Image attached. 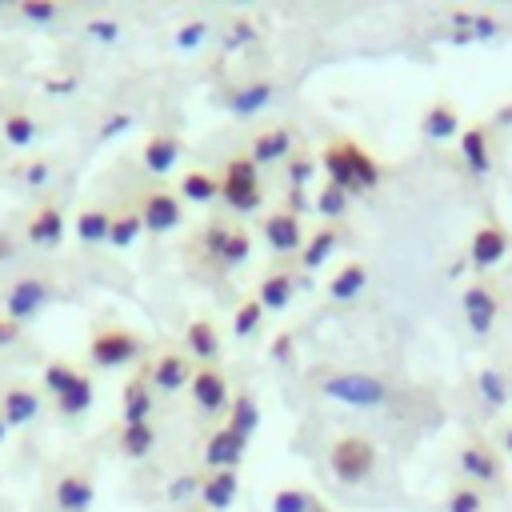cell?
<instances>
[{
	"label": "cell",
	"mask_w": 512,
	"mask_h": 512,
	"mask_svg": "<svg viewBox=\"0 0 512 512\" xmlns=\"http://www.w3.org/2000/svg\"><path fill=\"white\" fill-rule=\"evenodd\" d=\"M328 468L340 484H360L376 472V444L360 432H344L328 448Z\"/></svg>",
	"instance_id": "obj_1"
},
{
	"label": "cell",
	"mask_w": 512,
	"mask_h": 512,
	"mask_svg": "<svg viewBox=\"0 0 512 512\" xmlns=\"http://www.w3.org/2000/svg\"><path fill=\"white\" fill-rule=\"evenodd\" d=\"M220 196L232 212H256L260 208V168L248 152L228 156L224 160V180H220Z\"/></svg>",
	"instance_id": "obj_2"
},
{
	"label": "cell",
	"mask_w": 512,
	"mask_h": 512,
	"mask_svg": "<svg viewBox=\"0 0 512 512\" xmlns=\"http://www.w3.org/2000/svg\"><path fill=\"white\" fill-rule=\"evenodd\" d=\"M320 392L332 400L356 404V408H380L388 400V384L380 376H368V372H336L320 384Z\"/></svg>",
	"instance_id": "obj_3"
},
{
	"label": "cell",
	"mask_w": 512,
	"mask_h": 512,
	"mask_svg": "<svg viewBox=\"0 0 512 512\" xmlns=\"http://www.w3.org/2000/svg\"><path fill=\"white\" fill-rule=\"evenodd\" d=\"M508 248H512L508 232H504L500 224L484 220V224L472 232V244H468V264H472V268H496V264L508 256Z\"/></svg>",
	"instance_id": "obj_4"
},
{
	"label": "cell",
	"mask_w": 512,
	"mask_h": 512,
	"mask_svg": "<svg viewBox=\"0 0 512 512\" xmlns=\"http://www.w3.org/2000/svg\"><path fill=\"white\" fill-rule=\"evenodd\" d=\"M136 352H140V344H136V336L124 332V328H104V332L92 336V360L104 364V368L124 364V360H132Z\"/></svg>",
	"instance_id": "obj_5"
},
{
	"label": "cell",
	"mask_w": 512,
	"mask_h": 512,
	"mask_svg": "<svg viewBox=\"0 0 512 512\" xmlns=\"http://www.w3.org/2000/svg\"><path fill=\"white\" fill-rule=\"evenodd\" d=\"M192 400H196L204 412H224V408L232 404L228 380H224L212 364H204L200 372H192Z\"/></svg>",
	"instance_id": "obj_6"
},
{
	"label": "cell",
	"mask_w": 512,
	"mask_h": 512,
	"mask_svg": "<svg viewBox=\"0 0 512 512\" xmlns=\"http://www.w3.org/2000/svg\"><path fill=\"white\" fill-rule=\"evenodd\" d=\"M244 448H248V436H240V432H232V428L224 424V428L212 432V440H208V448H204V460H208L212 472H224V468L236 472Z\"/></svg>",
	"instance_id": "obj_7"
},
{
	"label": "cell",
	"mask_w": 512,
	"mask_h": 512,
	"mask_svg": "<svg viewBox=\"0 0 512 512\" xmlns=\"http://www.w3.org/2000/svg\"><path fill=\"white\" fill-rule=\"evenodd\" d=\"M460 468H464V476H468L472 484H492V480H500V460H496V452H492L484 440H468V444L460 448Z\"/></svg>",
	"instance_id": "obj_8"
},
{
	"label": "cell",
	"mask_w": 512,
	"mask_h": 512,
	"mask_svg": "<svg viewBox=\"0 0 512 512\" xmlns=\"http://www.w3.org/2000/svg\"><path fill=\"white\" fill-rule=\"evenodd\" d=\"M496 312H500V304H496V296H492L488 284H472V288H464V316H468V328H472V332H480V336L492 332Z\"/></svg>",
	"instance_id": "obj_9"
},
{
	"label": "cell",
	"mask_w": 512,
	"mask_h": 512,
	"mask_svg": "<svg viewBox=\"0 0 512 512\" xmlns=\"http://www.w3.org/2000/svg\"><path fill=\"white\" fill-rule=\"evenodd\" d=\"M140 220H144L148 232H172L180 224V200L172 192H148L144 208H140Z\"/></svg>",
	"instance_id": "obj_10"
},
{
	"label": "cell",
	"mask_w": 512,
	"mask_h": 512,
	"mask_svg": "<svg viewBox=\"0 0 512 512\" xmlns=\"http://www.w3.org/2000/svg\"><path fill=\"white\" fill-rule=\"evenodd\" d=\"M264 240H268V248L280 252V256L296 252V248H300V216H292L288 208H284V212H272V216L264 220Z\"/></svg>",
	"instance_id": "obj_11"
},
{
	"label": "cell",
	"mask_w": 512,
	"mask_h": 512,
	"mask_svg": "<svg viewBox=\"0 0 512 512\" xmlns=\"http://www.w3.org/2000/svg\"><path fill=\"white\" fill-rule=\"evenodd\" d=\"M288 152H292V128H280V124L256 132V140H252V148H248V156L256 160V168H260V164L288 160Z\"/></svg>",
	"instance_id": "obj_12"
},
{
	"label": "cell",
	"mask_w": 512,
	"mask_h": 512,
	"mask_svg": "<svg viewBox=\"0 0 512 512\" xmlns=\"http://www.w3.org/2000/svg\"><path fill=\"white\" fill-rule=\"evenodd\" d=\"M420 128H424V136H432V140L460 136V112H456V104H448V100H432L428 112H424V120H420Z\"/></svg>",
	"instance_id": "obj_13"
},
{
	"label": "cell",
	"mask_w": 512,
	"mask_h": 512,
	"mask_svg": "<svg viewBox=\"0 0 512 512\" xmlns=\"http://www.w3.org/2000/svg\"><path fill=\"white\" fill-rule=\"evenodd\" d=\"M460 156L472 172H488L492 168V152H488V128L484 124H468L460 128Z\"/></svg>",
	"instance_id": "obj_14"
},
{
	"label": "cell",
	"mask_w": 512,
	"mask_h": 512,
	"mask_svg": "<svg viewBox=\"0 0 512 512\" xmlns=\"http://www.w3.org/2000/svg\"><path fill=\"white\" fill-rule=\"evenodd\" d=\"M236 472L232 468H224V472H212V476H204L200 480V500L212 508V512H224L232 500H236Z\"/></svg>",
	"instance_id": "obj_15"
},
{
	"label": "cell",
	"mask_w": 512,
	"mask_h": 512,
	"mask_svg": "<svg viewBox=\"0 0 512 512\" xmlns=\"http://www.w3.org/2000/svg\"><path fill=\"white\" fill-rule=\"evenodd\" d=\"M320 168L328 172V184H336L340 192H356V176H352V164H348V156H344V140H336V144H328L324 152H320Z\"/></svg>",
	"instance_id": "obj_16"
},
{
	"label": "cell",
	"mask_w": 512,
	"mask_h": 512,
	"mask_svg": "<svg viewBox=\"0 0 512 512\" xmlns=\"http://www.w3.org/2000/svg\"><path fill=\"white\" fill-rule=\"evenodd\" d=\"M344 156H348V164H352V176H356V192H372L380 180H384V168L360 148V144H352V140H344Z\"/></svg>",
	"instance_id": "obj_17"
},
{
	"label": "cell",
	"mask_w": 512,
	"mask_h": 512,
	"mask_svg": "<svg viewBox=\"0 0 512 512\" xmlns=\"http://www.w3.org/2000/svg\"><path fill=\"white\" fill-rule=\"evenodd\" d=\"M364 284H368L364 260H348V264L328 280V296H332V300H352V296L364 292Z\"/></svg>",
	"instance_id": "obj_18"
},
{
	"label": "cell",
	"mask_w": 512,
	"mask_h": 512,
	"mask_svg": "<svg viewBox=\"0 0 512 512\" xmlns=\"http://www.w3.org/2000/svg\"><path fill=\"white\" fill-rule=\"evenodd\" d=\"M292 288H296V280H292L288 272H272V276H264V280H260L256 300L264 304V312H280V308H288V304H292Z\"/></svg>",
	"instance_id": "obj_19"
},
{
	"label": "cell",
	"mask_w": 512,
	"mask_h": 512,
	"mask_svg": "<svg viewBox=\"0 0 512 512\" xmlns=\"http://www.w3.org/2000/svg\"><path fill=\"white\" fill-rule=\"evenodd\" d=\"M44 296H48V288H44L40 280H20V284L8 292V320L32 316V312L44 304Z\"/></svg>",
	"instance_id": "obj_20"
},
{
	"label": "cell",
	"mask_w": 512,
	"mask_h": 512,
	"mask_svg": "<svg viewBox=\"0 0 512 512\" xmlns=\"http://www.w3.org/2000/svg\"><path fill=\"white\" fill-rule=\"evenodd\" d=\"M56 504H60V512H88V504H92V480L88 476H64L60 484H56Z\"/></svg>",
	"instance_id": "obj_21"
},
{
	"label": "cell",
	"mask_w": 512,
	"mask_h": 512,
	"mask_svg": "<svg viewBox=\"0 0 512 512\" xmlns=\"http://www.w3.org/2000/svg\"><path fill=\"white\" fill-rule=\"evenodd\" d=\"M188 360L180 356V352H164L160 360H156V368H152V380H156V388L160 392H176V388H184L188 384Z\"/></svg>",
	"instance_id": "obj_22"
},
{
	"label": "cell",
	"mask_w": 512,
	"mask_h": 512,
	"mask_svg": "<svg viewBox=\"0 0 512 512\" xmlns=\"http://www.w3.org/2000/svg\"><path fill=\"white\" fill-rule=\"evenodd\" d=\"M500 32V24L492 16L480 12H456L452 16V40H492Z\"/></svg>",
	"instance_id": "obj_23"
},
{
	"label": "cell",
	"mask_w": 512,
	"mask_h": 512,
	"mask_svg": "<svg viewBox=\"0 0 512 512\" xmlns=\"http://www.w3.org/2000/svg\"><path fill=\"white\" fill-rule=\"evenodd\" d=\"M184 340H188V352H192L196 360H204V364H212V360L220 356V336H216L212 320H192Z\"/></svg>",
	"instance_id": "obj_24"
},
{
	"label": "cell",
	"mask_w": 512,
	"mask_h": 512,
	"mask_svg": "<svg viewBox=\"0 0 512 512\" xmlns=\"http://www.w3.org/2000/svg\"><path fill=\"white\" fill-rule=\"evenodd\" d=\"M176 156H180V140L168 136V132H160V136H152L144 144V168L148 172H168L176 164Z\"/></svg>",
	"instance_id": "obj_25"
},
{
	"label": "cell",
	"mask_w": 512,
	"mask_h": 512,
	"mask_svg": "<svg viewBox=\"0 0 512 512\" xmlns=\"http://www.w3.org/2000/svg\"><path fill=\"white\" fill-rule=\"evenodd\" d=\"M336 240H340V232H336V224H320L316 232H312V240L300 248V264L304 268H320L328 256H332V248H336Z\"/></svg>",
	"instance_id": "obj_26"
},
{
	"label": "cell",
	"mask_w": 512,
	"mask_h": 512,
	"mask_svg": "<svg viewBox=\"0 0 512 512\" xmlns=\"http://www.w3.org/2000/svg\"><path fill=\"white\" fill-rule=\"evenodd\" d=\"M148 408H152V392L144 384V376L124 384V424H148Z\"/></svg>",
	"instance_id": "obj_27"
},
{
	"label": "cell",
	"mask_w": 512,
	"mask_h": 512,
	"mask_svg": "<svg viewBox=\"0 0 512 512\" xmlns=\"http://www.w3.org/2000/svg\"><path fill=\"white\" fill-rule=\"evenodd\" d=\"M476 388H480V400H484V404H492V408H504V404H508V396H512V380H508L500 368H480Z\"/></svg>",
	"instance_id": "obj_28"
},
{
	"label": "cell",
	"mask_w": 512,
	"mask_h": 512,
	"mask_svg": "<svg viewBox=\"0 0 512 512\" xmlns=\"http://www.w3.org/2000/svg\"><path fill=\"white\" fill-rule=\"evenodd\" d=\"M256 424H260V408H256V400H252L248 392H236L232 404H228V428L240 432V436H252Z\"/></svg>",
	"instance_id": "obj_29"
},
{
	"label": "cell",
	"mask_w": 512,
	"mask_h": 512,
	"mask_svg": "<svg viewBox=\"0 0 512 512\" xmlns=\"http://www.w3.org/2000/svg\"><path fill=\"white\" fill-rule=\"evenodd\" d=\"M268 100H272V84H268V80H256V84L240 88V92L228 100V108H232L236 116H252V112H260Z\"/></svg>",
	"instance_id": "obj_30"
},
{
	"label": "cell",
	"mask_w": 512,
	"mask_h": 512,
	"mask_svg": "<svg viewBox=\"0 0 512 512\" xmlns=\"http://www.w3.org/2000/svg\"><path fill=\"white\" fill-rule=\"evenodd\" d=\"M180 196H188V200L204 204V200L220 196V180H216V176H208V172H200V168H192V172H184V180H180Z\"/></svg>",
	"instance_id": "obj_31"
},
{
	"label": "cell",
	"mask_w": 512,
	"mask_h": 512,
	"mask_svg": "<svg viewBox=\"0 0 512 512\" xmlns=\"http://www.w3.org/2000/svg\"><path fill=\"white\" fill-rule=\"evenodd\" d=\"M32 416H36V396L28 388H12L4 396V420L8 424H28Z\"/></svg>",
	"instance_id": "obj_32"
},
{
	"label": "cell",
	"mask_w": 512,
	"mask_h": 512,
	"mask_svg": "<svg viewBox=\"0 0 512 512\" xmlns=\"http://www.w3.org/2000/svg\"><path fill=\"white\" fill-rule=\"evenodd\" d=\"M120 444H124V452L128 456H148L152 452V444H156V432H152V424H124V432H120Z\"/></svg>",
	"instance_id": "obj_33"
},
{
	"label": "cell",
	"mask_w": 512,
	"mask_h": 512,
	"mask_svg": "<svg viewBox=\"0 0 512 512\" xmlns=\"http://www.w3.org/2000/svg\"><path fill=\"white\" fill-rule=\"evenodd\" d=\"M60 232H64V216H60L56 208L36 212V220H32V228H28V236H32V240H40V244H56V240H60Z\"/></svg>",
	"instance_id": "obj_34"
},
{
	"label": "cell",
	"mask_w": 512,
	"mask_h": 512,
	"mask_svg": "<svg viewBox=\"0 0 512 512\" xmlns=\"http://www.w3.org/2000/svg\"><path fill=\"white\" fill-rule=\"evenodd\" d=\"M56 400H60V412H64V416L84 412V408L92 404V380H88V376H76V380H72V388H68V392H60Z\"/></svg>",
	"instance_id": "obj_35"
},
{
	"label": "cell",
	"mask_w": 512,
	"mask_h": 512,
	"mask_svg": "<svg viewBox=\"0 0 512 512\" xmlns=\"http://www.w3.org/2000/svg\"><path fill=\"white\" fill-rule=\"evenodd\" d=\"M248 248H252L248 232L232 224L228 236H224V244H220V252H216V260H224V264H244V260H248Z\"/></svg>",
	"instance_id": "obj_36"
},
{
	"label": "cell",
	"mask_w": 512,
	"mask_h": 512,
	"mask_svg": "<svg viewBox=\"0 0 512 512\" xmlns=\"http://www.w3.org/2000/svg\"><path fill=\"white\" fill-rule=\"evenodd\" d=\"M312 208H316L324 220H336V216H344V208H348V192H340L336 184H324V188L316 192Z\"/></svg>",
	"instance_id": "obj_37"
},
{
	"label": "cell",
	"mask_w": 512,
	"mask_h": 512,
	"mask_svg": "<svg viewBox=\"0 0 512 512\" xmlns=\"http://www.w3.org/2000/svg\"><path fill=\"white\" fill-rule=\"evenodd\" d=\"M260 320H264V304H260L256 296H248V300L236 308V316H232V332H236V336H252Z\"/></svg>",
	"instance_id": "obj_38"
},
{
	"label": "cell",
	"mask_w": 512,
	"mask_h": 512,
	"mask_svg": "<svg viewBox=\"0 0 512 512\" xmlns=\"http://www.w3.org/2000/svg\"><path fill=\"white\" fill-rule=\"evenodd\" d=\"M108 228H112V220H108L100 208H88V212H80V220H76L80 240H108Z\"/></svg>",
	"instance_id": "obj_39"
},
{
	"label": "cell",
	"mask_w": 512,
	"mask_h": 512,
	"mask_svg": "<svg viewBox=\"0 0 512 512\" xmlns=\"http://www.w3.org/2000/svg\"><path fill=\"white\" fill-rule=\"evenodd\" d=\"M144 228V220H140V212H128V216H116L112 220V228H108V240L116 244V248H128L132 240H136V232Z\"/></svg>",
	"instance_id": "obj_40"
},
{
	"label": "cell",
	"mask_w": 512,
	"mask_h": 512,
	"mask_svg": "<svg viewBox=\"0 0 512 512\" xmlns=\"http://www.w3.org/2000/svg\"><path fill=\"white\" fill-rule=\"evenodd\" d=\"M448 512H484V496L472 484H456L448 492Z\"/></svg>",
	"instance_id": "obj_41"
},
{
	"label": "cell",
	"mask_w": 512,
	"mask_h": 512,
	"mask_svg": "<svg viewBox=\"0 0 512 512\" xmlns=\"http://www.w3.org/2000/svg\"><path fill=\"white\" fill-rule=\"evenodd\" d=\"M312 496L308 492H300V488H280L276 496H272V512H312Z\"/></svg>",
	"instance_id": "obj_42"
},
{
	"label": "cell",
	"mask_w": 512,
	"mask_h": 512,
	"mask_svg": "<svg viewBox=\"0 0 512 512\" xmlns=\"http://www.w3.org/2000/svg\"><path fill=\"white\" fill-rule=\"evenodd\" d=\"M76 376H80V372H76V368H68V364H48V368H44V384H48L56 396H60V392H68Z\"/></svg>",
	"instance_id": "obj_43"
},
{
	"label": "cell",
	"mask_w": 512,
	"mask_h": 512,
	"mask_svg": "<svg viewBox=\"0 0 512 512\" xmlns=\"http://www.w3.org/2000/svg\"><path fill=\"white\" fill-rule=\"evenodd\" d=\"M4 132H8V140H12V144H28V140H32V132H36V124H32L28 116H8Z\"/></svg>",
	"instance_id": "obj_44"
},
{
	"label": "cell",
	"mask_w": 512,
	"mask_h": 512,
	"mask_svg": "<svg viewBox=\"0 0 512 512\" xmlns=\"http://www.w3.org/2000/svg\"><path fill=\"white\" fill-rule=\"evenodd\" d=\"M308 176H312V160H308V156H292V160H288V184H292V188H304Z\"/></svg>",
	"instance_id": "obj_45"
},
{
	"label": "cell",
	"mask_w": 512,
	"mask_h": 512,
	"mask_svg": "<svg viewBox=\"0 0 512 512\" xmlns=\"http://www.w3.org/2000/svg\"><path fill=\"white\" fill-rule=\"evenodd\" d=\"M20 8H24L28 20H52V16H56V4H48V0H28V4H20Z\"/></svg>",
	"instance_id": "obj_46"
},
{
	"label": "cell",
	"mask_w": 512,
	"mask_h": 512,
	"mask_svg": "<svg viewBox=\"0 0 512 512\" xmlns=\"http://www.w3.org/2000/svg\"><path fill=\"white\" fill-rule=\"evenodd\" d=\"M204 32H208V28H204V24H200V20H196V24H184V28H180V36H176V40H180V48H196V44H200V40H204Z\"/></svg>",
	"instance_id": "obj_47"
},
{
	"label": "cell",
	"mask_w": 512,
	"mask_h": 512,
	"mask_svg": "<svg viewBox=\"0 0 512 512\" xmlns=\"http://www.w3.org/2000/svg\"><path fill=\"white\" fill-rule=\"evenodd\" d=\"M288 352H292V336H288V332H280V336H276V344H272V356H276V360H288Z\"/></svg>",
	"instance_id": "obj_48"
},
{
	"label": "cell",
	"mask_w": 512,
	"mask_h": 512,
	"mask_svg": "<svg viewBox=\"0 0 512 512\" xmlns=\"http://www.w3.org/2000/svg\"><path fill=\"white\" fill-rule=\"evenodd\" d=\"M20 336V324L16 320H0V344H12Z\"/></svg>",
	"instance_id": "obj_49"
},
{
	"label": "cell",
	"mask_w": 512,
	"mask_h": 512,
	"mask_svg": "<svg viewBox=\"0 0 512 512\" xmlns=\"http://www.w3.org/2000/svg\"><path fill=\"white\" fill-rule=\"evenodd\" d=\"M92 36L112 40V36H116V24H108V20H92Z\"/></svg>",
	"instance_id": "obj_50"
},
{
	"label": "cell",
	"mask_w": 512,
	"mask_h": 512,
	"mask_svg": "<svg viewBox=\"0 0 512 512\" xmlns=\"http://www.w3.org/2000/svg\"><path fill=\"white\" fill-rule=\"evenodd\" d=\"M124 124H128V116H116V120H108V128H104V136H116V132H120Z\"/></svg>",
	"instance_id": "obj_51"
},
{
	"label": "cell",
	"mask_w": 512,
	"mask_h": 512,
	"mask_svg": "<svg viewBox=\"0 0 512 512\" xmlns=\"http://www.w3.org/2000/svg\"><path fill=\"white\" fill-rule=\"evenodd\" d=\"M44 176H48V168H44V164H32V168H28V180H32V184H40Z\"/></svg>",
	"instance_id": "obj_52"
},
{
	"label": "cell",
	"mask_w": 512,
	"mask_h": 512,
	"mask_svg": "<svg viewBox=\"0 0 512 512\" xmlns=\"http://www.w3.org/2000/svg\"><path fill=\"white\" fill-rule=\"evenodd\" d=\"M8 252H12V244H8V236H0V260H4Z\"/></svg>",
	"instance_id": "obj_53"
},
{
	"label": "cell",
	"mask_w": 512,
	"mask_h": 512,
	"mask_svg": "<svg viewBox=\"0 0 512 512\" xmlns=\"http://www.w3.org/2000/svg\"><path fill=\"white\" fill-rule=\"evenodd\" d=\"M504 444H508V452H512V428H508V432H504Z\"/></svg>",
	"instance_id": "obj_54"
},
{
	"label": "cell",
	"mask_w": 512,
	"mask_h": 512,
	"mask_svg": "<svg viewBox=\"0 0 512 512\" xmlns=\"http://www.w3.org/2000/svg\"><path fill=\"white\" fill-rule=\"evenodd\" d=\"M312 512H328V508H320V504H312Z\"/></svg>",
	"instance_id": "obj_55"
},
{
	"label": "cell",
	"mask_w": 512,
	"mask_h": 512,
	"mask_svg": "<svg viewBox=\"0 0 512 512\" xmlns=\"http://www.w3.org/2000/svg\"><path fill=\"white\" fill-rule=\"evenodd\" d=\"M0 440H4V420H0Z\"/></svg>",
	"instance_id": "obj_56"
}]
</instances>
